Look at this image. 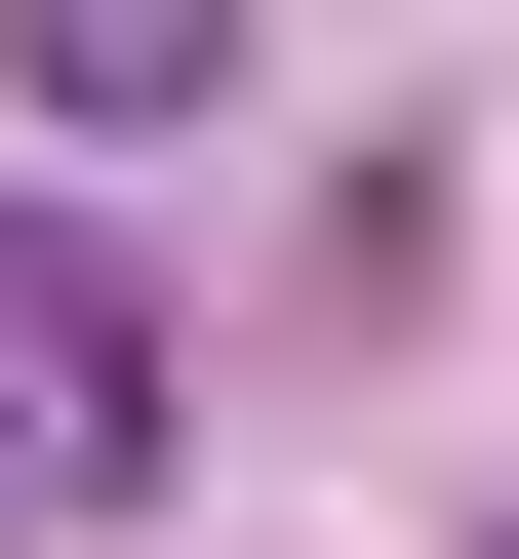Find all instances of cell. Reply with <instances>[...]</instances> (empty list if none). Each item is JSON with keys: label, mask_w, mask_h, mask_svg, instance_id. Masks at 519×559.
Returning a JSON list of instances; mask_svg holds the SVG:
<instances>
[{"label": "cell", "mask_w": 519, "mask_h": 559, "mask_svg": "<svg viewBox=\"0 0 519 559\" xmlns=\"http://www.w3.org/2000/svg\"><path fill=\"white\" fill-rule=\"evenodd\" d=\"M0 81H40V120H200V81H240V0H0Z\"/></svg>", "instance_id": "6da1fadb"}]
</instances>
